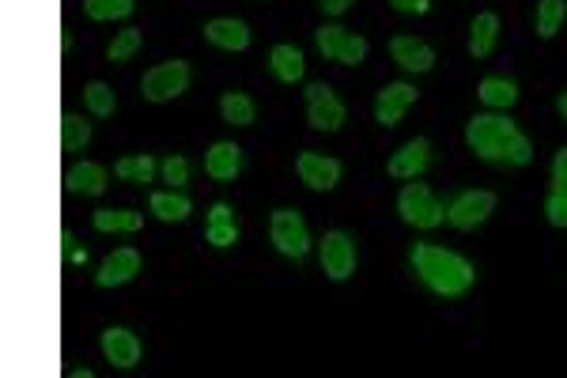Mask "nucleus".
<instances>
[{
	"instance_id": "2f4dec72",
	"label": "nucleus",
	"mask_w": 567,
	"mask_h": 378,
	"mask_svg": "<svg viewBox=\"0 0 567 378\" xmlns=\"http://www.w3.org/2000/svg\"><path fill=\"white\" fill-rule=\"evenodd\" d=\"M205 239L212 242V246L227 250V246H235V242H239V224H235V220H216V224H208Z\"/></svg>"
},
{
	"instance_id": "4be33fe9",
	"label": "nucleus",
	"mask_w": 567,
	"mask_h": 378,
	"mask_svg": "<svg viewBox=\"0 0 567 378\" xmlns=\"http://www.w3.org/2000/svg\"><path fill=\"white\" fill-rule=\"evenodd\" d=\"M477 95H481V103L492 106V110H511V106L518 103V84L507 80V76H484L481 84H477Z\"/></svg>"
},
{
	"instance_id": "58836bf2",
	"label": "nucleus",
	"mask_w": 567,
	"mask_h": 378,
	"mask_svg": "<svg viewBox=\"0 0 567 378\" xmlns=\"http://www.w3.org/2000/svg\"><path fill=\"white\" fill-rule=\"evenodd\" d=\"M216 220H235V212H231V205H227V201H216V205H212V212H208V224H216Z\"/></svg>"
},
{
	"instance_id": "cd10ccee",
	"label": "nucleus",
	"mask_w": 567,
	"mask_h": 378,
	"mask_svg": "<svg viewBox=\"0 0 567 378\" xmlns=\"http://www.w3.org/2000/svg\"><path fill=\"white\" fill-rule=\"evenodd\" d=\"M91 144V121H84L80 114H65L61 118V148L65 152H84Z\"/></svg>"
},
{
	"instance_id": "f257e3e1",
	"label": "nucleus",
	"mask_w": 567,
	"mask_h": 378,
	"mask_svg": "<svg viewBox=\"0 0 567 378\" xmlns=\"http://www.w3.org/2000/svg\"><path fill=\"white\" fill-rule=\"evenodd\" d=\"M465 144L488 163H507V167H526L533 159V144L526 133H518L507 114H477L465 125Z\"/></svg>"
},
{
	"instance_id": "c85d7f7f",
	"label": "nucleus",
	"mask_w": 567,
	"mask_h": 378,
	"mask_svg": "<svg viewBox=\"0 0 567 378\" xmlns=\"http://www.w3.org/2000/svg\"><path fill=\"white\" fill-rule=\"evenodd\" d=\"M144 46V35H140V27H125L118 35L110 38V46H106V57L114 61V65H125V61H133L137 50Z\"/></svg>"
},
{
	"instance_id": "c9c22d12",
	"label": "nucleus",
	"mask_w": 567,
	"mask_h": 378,
	"mask_svg": "<svg viewBox=\"0 0 567 378\" xmlns=\"http://www.w3.org/2000/svg\"><path fill=\"white\" fill-rule=\"evenodd\" d=\"M552 186L567 189V148H560L556 159H552Z\"/></svg>"
},
{
	"instance_id": "4c0bfd02",
	"label": "nucleus",
	"mask_w": 567,
	"mask_h": 378,
	"mask_svg": "<svg viewBox=\"0 0 567 378\" xmlns=\"http://www.w3.org/2000/svg\"><path fill=\"white\" fill-rule=\"evenodd\" d=\"M318 4H322V12H326V16H344L356 0H318Z\"/></svg>"
},
{
	"instance_id": "7ed1b4c3",
	"label": "nucleus",
	"mask_w": 567,
	"mask_h": 378,
	"mask_svg": "<svg viewBox=\"0 0 567 378\" xmlns=\"http://www.w3.org/2000/svg\"><path fill=\"white\" fill-rule=\"evenodd\" d=\"M397 212H401V220L416 231H431V227H439L447 220V205L431 193V186L424 182H405L401 193H397Z\"/></svg>"
},
{
	"instance_id": "9b49d317",
	"label": "nucleus",
	"mask_w": 567,
	"mask_h": 378,
	"mask_svg": "<svg viewBox=\"0 0 567 378\" xmlns=\"http://www.w3.org/2000/svg\"><path fill=\"white\" fill-rule=\"evenodd\" d=\"M99 348H103V356L110 367H118V371H129V367H137L140 356H144V344H140L137 333H129L125 326H110L103 333V341H99Z\"/></svg>"
},
{
	"instance_id": "b1692460",
	"label": "nucleus",
	"mask_w": 567,
	"mask_h": 378,
	"mask_svg": "<svg viewBox=\"0 0 567 378\" xmlns=\"http://www.w3.org/2000/svg\"><path fill=\"white\" fill-rule=\"evenodd\" d=\"M220 114H224L227 125L246 129V125H254V118H258V106H254L250 95H242V91H227L224 99H220Z\"/></svg>"
},
{
	"instance_id": "c756f323",
	"label": "nucleus",
	"mask_w": 567,
	"mask_h": 378,
	"mask_svg": "<svg viewBox=\"0 0 567 378\" xmlns=\"http://www.w3.org/2000/svg\"><path fill=\"white\" fill-rule=\"evenodd\" d=\"M314 42H318V53L329 57V61H337L344 50V42H348V31L337 27V23H322L318 31H314Z\"/></svg>"
},
{
	"instance_id": "aec40b11",
	"label": "nucleus",
	"mask_w": 567,
	"mask_h": 378,
	"mask_svg": "<svg viewBox=\"0 0 567 378\" xmlns=\"http://www.w3.org/2000/svg\"><path fill=\"white\" fill-rule=\"evenodd\" d=\"M496 38H499V16L496 12H481V16L469 23V57H473V61L492 57Z\"/></svg>"
},
{
	"instance_id": "f704fd0d",
	"label": "nucleus",
	"mask_w": 567,
	"mask_h": 378,
	"mask_svg": "<svg viewBox=\"0 0 567 378\" xmlns=\"http://www.w3.org/2000/svg\"><path fill=\"white\" fill-rule=\"evenodd\" d=\"M61 258H65V265H87V250L76 242L72 231H61Z\"/></svg>"
},
{
	"instance_id": "20e7f679",
	"label": "nucleus",
	"mask_w": 567,
	"mask_h": 378,
	"mask_svg": "<svg viewBox=\"0 0 567 378\" xmlns=\"http://www.w3.org/2000/svg\"><path fill=\"white\" fill-rule=\"evenodd\" d=\"M189 65L186 61H163V65H155V69L144 72V80H140V95L148 99V103H174L178 95H186L189 87Z\"/></svg>"
},
{
	"instance_id": "e433bc0d",
	"label": "nucleus",
	"mask_w": 567,
	"mask_h": 378,
	"mask_svg": "<svg viewBox=\"0 0 567 378\" xmlns=\"http://www.w3.org/2000/svg\"><path fill=\"white\" fill-rule=\"evenodd\" d=\"M397 12H405V16H424L431 8V0H390Z\"/></svg>"
},
{
	"instance_id": "f03ea898",
	"label": "nucleus",
	"mask_w": 567,
	"mask_h": 378,
	"mask_svg": "<svg viewBox=\"0 0 567 378\" xmlns=\"http://www.w3.org/2000/svg\"><path fill=\"white\" fill-rule=\"evenodd\" d=\"M409 261H413L416 276L443 299H462L473 288V280H477L473 265L462 254H454L447 246H435V242H416Z\"/></svg>"
},
{
	"instance_id": "9d476101",
	"label": "nucleus",
	"mask_w": 567,
	"mask_h": 378,
	"mask_svg": "<svg viewBox=\"0 0 567 378\" xmlns=\"http://www.w3.org/2000/svg\"><path fill=\"white\" fill-rule=\"evenodd\" d=\"M428 163H431V140L413 137V140H405V144L390 155L386 174H390V178H405V182H413V178H420V174L428 171Z\"/></svg>"
},
{
	"instance_id": "6ab92c4d",
	"label": "nucleus",
	"mask_w": 567,
	"mask_h": 378,
	"mask_svg": "<svg viewBox=\"0 0 567 378\" xmlns=\"http://www.w3.org/2000/svg\"><path fill=\"white\" fill-rule=\"evenodd\" d=\"M148 208H152L155 220H163V224H186L189 216H193V201H189L182 189L152 193V197H148Z\"/></svg>"
},
{
	"instance_id": "ddd939ff",
	"label": "nucleus",
	"mask_w": 567,
	"mask_h": 378,
	"mask_svg": "<svg viewBox=\"0 0 567 378\" xmlns=\"http://www.w3.org/2000/svg\"><path fill=\"white\" fill-rule=\"evenodd\" d=\"M390 57H394L397 69H405V72H431L435 69V50H431L424 38H413V35L390 38Z\"/></svg>"
},
{
	"instance_id": "412c9836",
	"label": "nucleus",
	"mask_w": 567,
	"mask_h": 378,
	"mask_svg": "<svg viewBox=\"0 0 567 378\" xmlns=\"http://www.w3.org/2000/svg\"><path fill=\"white\" fill-rule=\"evenodd\" d=\"M91 224H95V231H103V235H133V231L144 227V216L133 212V208H95Z\"/></svg>"
},
{
	"instance_id": "bb28decb",
	"label": "nucleus",
	"mask_w": 567,
	"mask_h": 378,
	"mask_svg": "<svg viewBox=\"0 0 567 378\" xmlns=\"http://www.w3.org/2000/svg\"><path fill=\"white\" fill-rule=\"evenodd\" d=\"M567 19V0H537V38H556Z\"/></svg>"
},
{
	"instance_id": "1a4fd4ad",
	"label": "nucleus",
	"mask_w": 567,
	"mask_h": 378,
	"mask_svg": "<svg viewBox=\"0 0 567 378\" xmlns=\"http://www.w3.org/2000/svg\"><path fill=\"white\" fill-rule=\"evenodd\" d=\"M341 159H333V155H318V152H299L295 159V174H299V182L314 193H329V189H337L341 182Z\"/></svg>"
},
{
	"instance_id": "5701e85b",
	"label": "nucleus",
	"mask_w": 567,
	"mask_h": 378,
	"mask_svg": "<svg viewBox=\"0 0 567 378\" xmlns=\"http://www.w3.org/2000/svg\"><path fill=\"white\" fill-rule=\"evenodd\" d=\"M159 171V163H155L152 155H121L118 163H114V174H118L121 182H133V186H148Z\"/></svg>"
},
{
	"instance_id": "393cba45",
	"label": "nucleus",
	"mask_w": 567,
	"mask_h": 378,
	"mask_svg": "<svg viewBox=\"0 0 567 378\" xmlns=\"http://www.w3.org/2000/svg\"><path fill=\"white\" fill-rule=\"evenodd\" d=\"M84 106L91 118H114L118 95H114V87L103 84V80H91V84H84Z\"/></svg>"
},
{
	"instance_id": "f3484780",
	"label": "nucleus",
	"mask_w": 567,
	"mask_h": 378,
	"mask_svg": "<svg viewBox=\"0 0 567 378\" xmlns=\"http://www.w3.org/2000/svg\"><path fill=\"white\" fill-rule=\"evenodd\" d=\"M65 189L69 193H84V197H103L106 193V167L103 163H91L80 159L65 171Z\"/></svg>"
},
{
	"instance_id": "f8f14e48",
	"label": "nucleus",
	"mask_w": 567,
	"mask_h": 378,
	"mask_svg": "<svg viewBox=\"0 0 567 378\" xmlns=\"http://www.w3.org/2000/svg\"><path fill=\"white\" fill-rule=\"evenodd\" d=\"M416 99H420V91H416L413 84H405V80L386 84L375 95V121H378V125H386V129H394V125L405 118V110H409Z\"/></svg>"
},
{
	"instance_id": "0eeeda50",
	"label": "nucleus",
	"mask_w": 567,
	"mask_h": 378,
	"mask_svg": "<svg viewBox=\"0 0 567 378\" xmlns=\"http://www.w3.org/2000/svg\"><path fill=\"white\" fill-rule=\"evenodd\" d=\"M318 258H322V273L341 284V280H348V276L356 273V242H352L348 231L333 227L318 242Z\"/></svg>"
},
{
	"instance_id": "473e14b6",
	"label": "nucleus",
	"mask_w": 567,
	"mask_h": 378,
	"mask_svg": "<svg viewBox=\"0 0 567 378\" xmlns=\"http://www.w3.org/2000/svg\"><path fill=\"white\" fill-rule=\"evenodd\" d=\"M367 53H371V46H367V38L363 35H348V42H344V50H341V65H348V69H356V65H363L367 61Z\"/></svg>"
},
{
	"instance_id": "a878e982",
	"label": "nucleus",
	"mask_w": 567,
	"mask_h": 378,
	"mask_svg": "<svg viewBox=\"0 0 567 378\" xmlns=\"http://www.w3.org/2000/svg\"><path fill=\"white\" fill-rule=\"evenodd\" d=\"M137 8V0H84V16L95 23H114V19H129Z\"/></svg>"
},
{
	"instance_id": "6e6552de",
	"label": "nucleus",
	"mask_w": 567,
	"mask_h": 378,
	"mask_svg": "<svg viewBox=\"0 0 567 378\" xmlns=\"http://www.w3.org/2000/svg\"><path fill=\"white\" fill-rule=\"evenodd\" d=\"M307 121L318 133H337L344 125V103L329 84H307Z\"/></svg>"
},
{
	"instance_id": "423d86ee",
	"label": "nucleus",
	"mask_w": 567,
	"mask_h": 378,
	"mask_svg": "<svg viewBox=\"0 0 567 378\" xmlns=\"http://www.w3.org/2000/svg\"><path fill=\"white\" fill-rule=\"evenodd\" d=\"M496 212V193L488 189H465L447 205V224L454 231H477Z\"/></svg>"
},
{
	"instance_id": "72a5a7b5",
	"label": "nucleus",
	"mask_w": 567,
	"mask_h": 378,
	"mask_svg": "<svg viewBox=\"0 0 567 378\" xmlns=\"http://www.w3.org/2000/svg\"><path fill=\"white\" fill-rule=\"evenodd\" d=\"M545 216L552 227H567V189L552 186L549 201H545Z\"/></svg>"
},
{
	"instance_id": "dca6fc26",
	"label": "nucleus",
	"mask_w": 567,
	"mask_h": 378,
	"mask_svg": "<svg viewBox=\"0 0 567 378\" xmlns=\"http://www.w3.org/2000/svg\"><path fill=\"white\" fill-rule=\"evenodd\" d=\"M242 171V148L235 140H216L205 152V174L212 182H235Z\"/></svg>"
},
{
	"instance_id": "ea45409f",
	"label": "nucleus",
	"mask_w": 567,
	"mask_h": 378,
	"mask_svg": "<svg viewBox=\"0 0 567 378\" xmlns=\"http://www.w3.org/2000/svg\"><path fill=\"white\" fill-rule=\"evenodd\" d=\"M556 110H560V118L567 121V91H564V95H560V99H556Z\"/></svg>"
},
{
	"instance_id": "7c9ffc66",
	"label": "nucleus",
	"mask_w": 567,
	"mask_h": 378,
	"mask_svg": "<svg viewBox=\"0 0 567 378\" xmlns=\"http://www.w3.org/2000/svg\"><path fill=\"white\" fill-rule=\"evenodd\" d=\"M159 174H163V182L171 189H182L189 182V159L186 155H167V159L159 163Z\"/></svg>"
},
{
	"instance_id": "39448f33",
	"label": "nucleus",
	"mask_w": 567,
	"mask_h": 378,
	"mask_svg": "<svg viewBox=\"0 0 567 378\" xmlns=\"http://www.w3.org/2000/svg\"><path fill=\"white\" fill-rule=\"evenodd\" d=\"M269 239L284 258L303 261L310 254V227L295 208H276L269 220Z\"/></svg>"
},
{
	"instance_id": "a211bd4d",
	"label": "nucleus",
	"mask_w": 567,
	"mask_h": 378,
	"mask_svg": "<svg viewBox=\"0 0 567 378\" xmlns=\"http://www.w3.org/2000/svg\"><path fill=\"white\" fill-rule=\"evenodd\" d=\"M269 69H273V76L280 84H299L307 76V57L292 42H280V46L269 50Z\"/></svg>"
},
{
	"instance_id": "2eb2a0df",
	"label": "nucleus",
	"mask_w": 567,
	"mask_h": 378,
	"mask_svg": "<svg viewBox=\"0 0 567 378\" xmlns=\"http://www.w3.org/2000/svg\"><path fill=\"white\" fill-rule=\"evenodd\" d=\"M137 273H140V254L133 246H118L114 254L103 258L99 273H95V284L99 288H121V284H129Z\"/></svg>"
},
{
	"instance_id": "4468645a",
	"label": "nucleus",
	"mask_w": 567,
	"mask_h": 378,
	"mask_svg": "<svg viewBox=\"0 0 567 378\" xmlns=\"http://www.w3.org/2000/svg\"><path fill=\"white\" fill-rule=\"evenodd\" d=\"M205 42L224 53H242L250 50V27L235 16H220L205 23Z\"/></svg>"
}]
</instances>
